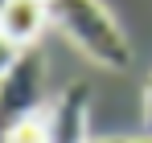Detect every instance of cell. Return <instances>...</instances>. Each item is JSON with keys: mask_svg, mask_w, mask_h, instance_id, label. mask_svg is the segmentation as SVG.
Here are the masks:
<instances>
[{"mask_svg": "<svg viewBox=\"0 0 152 143\" xmlns=\"http://www.w3.org/2000/svg\"><path fill=\"white\" fill-rule=\"evenodd\" d=\"M50 17L91 61H99L107 70H127L132 66L127 37L119 33V25L111 21V12L99 0H50Z\"/></svg>", "mask_w": 152, "mask_h": 143, "instance_id": "1", "label": "cell"}, {"mask_svg": "<svg viewBox=\"0 0 152 143\" xmlns=\"http://www.w3.org/2000/svg\"><path fill=\"white\" fill-rule=\"evenodd\" d=\"M41 98H45V61L33 45H25L21 57L0 78V131L33 110H41Z\"/></svg>", "mask_w": 152, "mask_h": 143, "instance_id": "2", "label": "cell"}, {"mask_svg": "<svg viewBox=\"0 0 152 143\" xmlns=\"http://www.w3.org/2000/svg\"><path fill=\"white\" fill-rule=\"evenodd\" d=\"M86 110H91V82H74L62 90L45 115L50 143H86Z\"/></svg>", "mask_w": 152, "mask_h": 143, "instance_id": "3", "label": "cell"}, {"mask_svg": "<svg viewBox=\"0 0 152 143\" xmlns=\"http://www.w3.org/2000/svg\"><path fill=\"white\" fill-rule=\"evenodd\" d=\"M50 17V0H8L4 17H0V33H8L17 45H33L41 37Z\"/></svg>", "mask_w": 152, "mask_h": 143, "instance_id": "4", "label": "cell"}, {"mask_svg": "<svg viewBox=\"0 0 152 143\" xmlns=\"http://www.w3.org/2000/svg\"><path fill=\"white\" fill-rule=\"evenodd\" d=\"M0 143H50V127H45V115L33 110L25 119H17L12 127L0 131Z\"/></svg>", "mask_w": 152, "mask_h": 143, "instance_id": "5", "label": "cell"}, {"mask_svg": "<svg viewBox=\"0 0 152 143\" xmlns=\"http://www.w3.org/2000/svg\"><path fill=\"white\" fill-rule=\"evenodd\" d=\"M21 49H25V45H17L8 33H0V78L8 74V66H12L17 57H21Z\"/></svg>", "mask_w": 152, "mask_h": 143, "instance_id": "6", "label": "cell"}, {"mask_svg": "<svg viewBox=\"0 0 152 143\" xmlns=\"http://www.w3.org/2000/svg\"><path fill=\"white\" fill-rule=\"evenodd\" d=\"M144 131H152V82L144 90Z\"/></svg>", "mask_w": 152, "mask_h": 143, "instance_id": "7", "label": "cell"}, {"mask_svg": "<svg viewBox=\"0 0 152 143\" xmlns=\"http://www.w3.org/2000/svg\"><path fill=\"white\" fill-rule=\"evenodd\" d=\"M124 143H152V131H144V139H124Z\"/></svg>", "mask_w": 152, "mask_h": 143, "instance_id": "8", "label": "cell"}, {"mask_svg": "<svg viewBox=\"0 0 152 143\" xmlns=\"http://www.w3.org/2000/svg\"><path fill=\"white\" fill-rule=\"evenodd\" d=\"M4 8H8V0H0V17H4Z\"/></svg>", "mask_w": 152, "mask_h": 143, "instance_id": "9", "label": "cell"}, {"mask_svg": "<svg viewBox=\"0 0 152 143\" xmlns=\"http://www.w3.org/2000/svg\"><path fill=\"white\" fill-rule=\"evenodd\" d=\"M103 143H124V139H103Z\"/></svg>", "mask_w": 152, "mask_h": 143, "instance_id": "10", "label": "cell"}]
</instances>
